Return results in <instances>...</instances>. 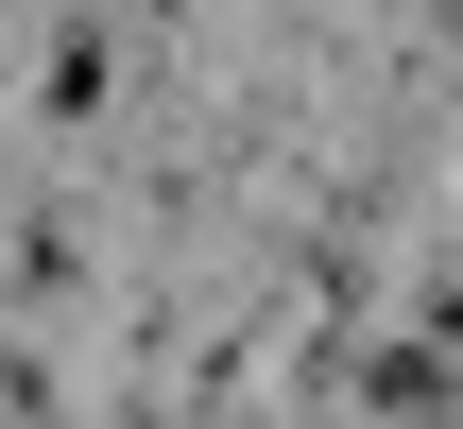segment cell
<instances>
[{
  "instance_id": "cell-1",
  "label": "cell",
  "mask_w": 463,
  "mask_h": 429,
  "mask_svg": "<svg viewBox=\"0 0 463 429\" xmlns=\"http://www.w3.org/2000/svg\"><path fill=\"white\" fill-rule=\"evenodd\" d=\"M430 361H463V275H447V292H430Z\"/></svg>"
}]
</instances>
